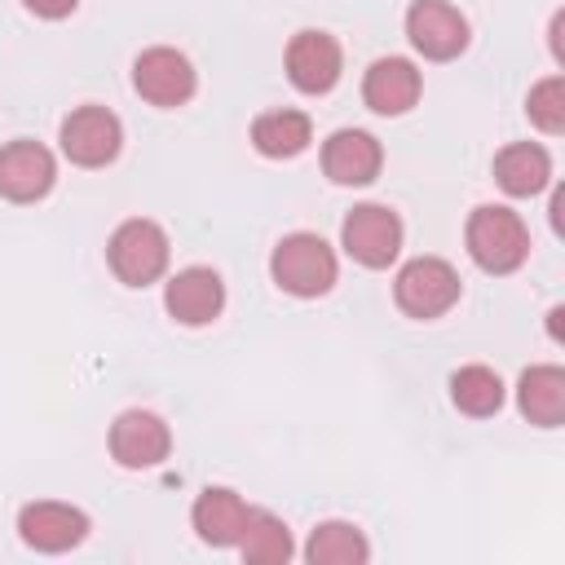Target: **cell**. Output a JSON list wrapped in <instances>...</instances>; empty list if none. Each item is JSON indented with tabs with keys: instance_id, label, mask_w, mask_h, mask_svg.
Instances as JSON below:
<instances>
[{
	"instance_id": "obj_1",
	"label": "cell",
	"mask_w": 565,
	"mask_h": 565,
	"mask_svg": "<svg viewBox=\"0 0 565 565\" xmlns=\"http://www.w3.org/2000/svg\"><path fill=\"white\" fill-rule=\"evenodd\" d=\"M463 243H468V256L477 260V269H486V274H512L530 256V230H525V221L512 207H499V203L472 207L468 230H463Z\"/></svg>"
},
{
	"instance_id": "obj_2",
	"label": "cell",
	"mask_w": 565,
	"mask_h": 565,
	"mask_svg": "<svg viewBox=\"0 0 565 565\" xmlns=\"http://www.w3.org/2000/svg\"><path fill=\"white\" fill-rule=\"evenodd\" d=\"M269 274L287 296L313 300V296H327L335 287L340 265H335V252L327 247V238H318L309 230H296V234L278 238V247L269 256Z\"/></svg>"
},
{
	"instance_id": "obj_3",
	"label": "cell",
	"mask_w": 565,
	"mask_h": 565,
	"mask_svg": "<svg viewBox=\"0 0 565 565\" xmlns=\"http://www.w3.org/2000/svg\"><path fill=\"white\" fill-rule=\"evenodd\" d=\"M106 260H110V269L124 287H150L168 269V234L154 221L132 216L110 234Z\"/></svg>"
},
{
	"instance_id": "obj_4",
	"label": "cell",
	"mask_w": 565,
	"mask_h": 565,
	"mask_svg": "<svg viewBox=\"0 0 565 565\" xmlns=\"http://www.w3.org/2000/svg\"><path fill=\"white\" fill-rule=\"evenodd\" d=\"M393 300L406 318H441L459 300V274L441 256H415L393 278Z\"/></svg>"
},
{
	"instance_id": "obj_5",
	"label": "cell",
	"mask_w": 565,
	"mask_h": 565,
	"mask_svg": "<svg viewBox=\"0 0 565 565\" xmlns=\"http://www.w3.org/2000/svg\"><path fill=\"white\" fill-rule=\"evenodd\" d=\"M340 247L366 269H388L402 252V216L384 203H358L340 225Z\"/></svg>"
},
{
	"instance_id": "obj_6",
	"label": "cell",
	"mask_w": 565,
	"mask_h": 565,
	"mask_svg": "<svg viewBox=\"0 0 565 565\" xmlns=\"http://www.w3.org/2000/svg\"><path fill=\"white\" fill-rule=\"evenodd\" d=\"M124 146V124L106 106H75L62 119V154L75 168H106Z\"/></svg>"
},
{
	"instance_id": "obj_7",
	"label": "cell",
	"mask_w": 565,
	"mask_h": 565,
	"mask_svg": "<svg viewBox=\"0 0 565 565\" xmlns=\"http://www.w3.org/2000/svg\"><path fill=\"white\" fill-rule=\"evenodd\" d=\"M132 88L150 106L172 110V106H185L194 97L199 79H194V66H190L185 53H177L168 44H154V49L137 53V62H132Z\"/></svg>"
},
{
	"instance_id": "obj_8",
	"label": "cell",
	"mask_w": 565,
	"mask_h": 565,
	"mask_svg": "<svg viewBox=\"0 0 565 565\" xmlns=\"http://www.w3.org/2000/svg\"><path fill=\"white\" fill-rule=\"evenodd\" d=\"M406 40L428 62H450L468 49V18L450 0H415L406 9Z\"/></svg>"
},
{
	"instance_id": "obj_9",
	"label": "cell",
	"mask_w": 565,
	"mask_h": 565,
	"mask_svg": "<svg viewBox=\"0 0 565 565\" xmlns=\"http://www.w3.org/2000/svg\"><path fill=\"white\" fill-rule=\"evenodd\" d=\"M168 450H172V433H168L163 415H154V411L132 406L110 424V459L119 468H132V472L159 468L168 459Z\"/></svg>"
},
{
	"instance_id": "obj_10",
	"label": "cell",
	"mask_w": 565,
	"mask_h": 565,
	"mask_svg": "<svg viewBox=\"0 0 565 565\" xmlns=\"http://www.w3.org/2000/svg\"><path fill=\"white\" fill-rule=\"evenodd\" d=\"M287 79L309 93V97H322L335 88L340 71H344V53H340V40L327 35V31H296L291 44H287Z\"/></svg>"
},
{
	"instance_id": "obj_11",
	"label": "cell",
	"mask_w": 565,
	"mask_h": 565,
	"mask_svg": "<svg viewBox=\"0 0 565 565\" xmlns=\"http://www.w3.org/2000/svg\"><path fill=\"white\" fill-rule=\"evenodd\" d=\"M57 181V159L40 141H9L0 146V194L9 203H40Z\"/></svg>"
},
{
	"instance_id": "obj_12",
	"label": "cell",
	"mask_w": 565,
	"mask_h": 565,
	"mask_svg": "<svg viewBox=\"0 0 565 565\" xmlns=\"http://www.w3.org/2000/svg\"><path fill=\"white\" fill-rule=\"evenodd\" d=\"M163 309L181 322V327H207L212 318H221L225 309V282L216 269L207 265H190L177 269L163 287Z\"/></svg>"
},
{
	"instance_id": "obj_13",
	"label": "cell",
	"mask_w": 565,
	"mask_h": 565,
	"mask_svg": "<svg viewBox=\"0 0 565 565\" xmlns=\"http://www.w3.org/2000/svg\"><path fill=\"white\" fill-rule=\"evenodd\" d=\"M18 534L35 552H71L88 539V516L71 503L40 499V503H26L18 512Z\"/></svg>"
},
{
	"instance_id": "obj_14",
	"label": "cell",
	"mask_w": 565,
	"mask_h": 565,
	"mask_svg": "<svg viewBox=\"0 0 565 565\" xmlns=\"http://www.w3.org/2000/svg\"><path fill=\"white\" fill-rule=\"evenodd\" d=\"M380 163H384V150L362 128H340L322 141V172L335 185H371L380 177Z\"/></svg>"
},
{
	"instance_id": "obj_15",
	"label": "cell",
	"mask_w": 565,
	"mask_h": 565,
	"mask_svg": "<svg viewBox=\"0 0 565 565\" xmlns=\"http://www.w3.org/2000/svg\"><path fill=\"white\" fill-rule=\"evenodd\" d=\"M419 88H424V79L415 71V62H406V57H380L362 75V102L375 115H406L419 102Z\"/></svg>"
},
{
	"instance_id": "obj_16",
	"label": "cell",
	"mask_w": 565,
	"mask_h": 565,
	"mask_svg": "<svg viewBox=\"0 0 565 565\" xmlns=\"http://www.w3.org/2000/svg\"><path fill=\"white\" fill-rule=\"evenodd\" d=\"M247 512L252 508L243 503V494H234L230 486H207L194 499V508H190V525L212 547H238L243 525H247Z\"/></svg>"
},
{
	"instance_id": "obj_17",
	"label": "cell",
	"mask_w": 565,
	"mask_h": 565,
	"mask_svg": "<svg viewBox=\"0 0 565 565\" xmlns=\"http://www.w3.org/2000/svg\"><path fill=\"white\" fill-rule=\"evenodd\" d=\"M494 181L512 199L543 194L552 185V154L539 141H512L494 154Z\"/></svg>"
},
{
	"instance_id": "obj_18",
	"label": "cell",
	"mask_w": 565,
	"mask_h": 565,
	"mask_svg": "<svg viewBox=\"0 0 565 565\" xmlns=\"http://www.w3.org/2000/svg\"><path fill=\"white\" fill-rule=\"evenodd\" d=\"M516 406H521V415L530 424L561 428L565 424V371L552 366V362L521 371V380H516Z\"/></svg>"
},
{
	"instance_id": "obj_19",
	"label": "cell",
	"mask_w": 565,
	"mask_h": 565,
	"mask_svg": "<svg viewBox=\"0 0 565 565\" xmlns=\"http://www.w3.org/2000/svg\"><path fill=\"white\" fill-rule=\"evenodd\" d=\"M313 141V124L305 110H265L252 119V146L265 159H296Z\"/></svg>"
},
{
	"instance_id": "obj_20",
	"label": "cell",
	"mask_w": 565,
	"mask_h": 565,
	"mask_svg": "<svg viewBox=\"0 0 565 565\" xmlns=\"http://www.w3.org/2000/svg\"><path fill=\"white\" fill-rule=\"evenodd\" d=\"M238 552H243L247 565H287L291 552H296V543H291L287 521H278L265 508H252L247 512V525H243V539H238Z\"/></svg>"
},
{
	"instance_id": "obj_21",
	"label": "cell",
	"mask_w": 565,
	"mask_h": 565,
	"mask_svg": "<svg viewBox=\"0 0 565 565\" xmlns=\"http://www.w3.org/2000/svg\"><path fill=\"white\" fill-rule=\"evenodd\" d=\"M366 556H371V543L353 521H322L305 543L309 565H362Z\"/></svg>"
},
{
	"instance_id": "obj_22",
	"label": "cell",
	"mask_w": 565,
	"mask_h": 565,
	"mask_svg": "<svg viewBox=\"0 0 565 565\" xmlns=\"http://www.w3.org/2000/svg\"><path fill=\"white\" fill-rule=\"evenodd\" d=\"M450 402H455L463 415L486 419V415H494V411L503 406V380H499L490 366H481V362L459 366V371L450 375Z\"/></svg>"
},
{
	"instance_id": "obj_23",
	"label": "cell",
	"mask_w": 565,
	"mask_h": 565,
	"mask_svg": "<svg viewBox=\"0 0 565 565\" xmlns=\"http://www.w3.org/2000/svg\"><path fill=\"white\" fill-rule=\"evenodd\" d=\"M525 115H530V124H534L539 132H547V137L565 132V79H561V75L539 79V84L530 88V97H525Z\"/></svg>"
},
{
	"instance_id": "obj_24",
	"label": "cell",
	"mask_w": 565,
	"mask_h": 565,
	"mask_svg": "<svg viewBox=\"0 0 565 565\" xmlns=\"http://www.w3.org/2000/svg\"><path fill=\"white\" fill-rule=\"evenodd\" d=\"M22 4H26L35 18H49V22H57V18H71L79 0H22Z\"/></svg>"
}]
</instances>
